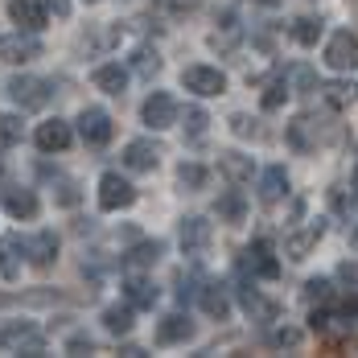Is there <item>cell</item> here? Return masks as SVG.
<instances>
[{"label": "cell", "instance_id": "4316f807", "mask_svg": "<svg viewBox=\"0 0 358 358\" xmlns=\"http://www.w3.org/2000/svg\"><path fill=\"white\" fill-rule=\"evenodd\" d=\"M292 37H296L301 45H317V37H322V21H317V17H296Z\"/></svg>", "mask_w": 358, "mask_h": 358}, {"label": "cell", "instance_id": "ab89813d", "mask_svg": "<svg viewBox=\"0 0 358 358\" xmlns=\"http://www.w3.org/2000/svg\"><path fill=\"white\" fill-rule=\"evenodd\" d=\"M355 189H358V173H355Z\"/></svg>", "mask_w": 358, "mask_h": 358}, {"label": "cell", "instance_id": "d590c367", "mask_svg": "<svg viewBox=\"0 0 358 358\" xmlns=\"http://www.w3.org/2000/svg\"><path fill=\"white\" fill-rule=\"evenodd\" d=\"M45 8H54L58 17H66V13H71V4H66V0H45Z\"/></svg>", "mask_w": 358, "mask_h": 358}, {"label": "cell", "instance_id": "d4e9b609", "mask_svg": "<svg viewBox=\"0 0 358 358\" xmlns=\"http://www.w3.org/2000/svg\"><path fill=\"white\" fill-rule=\"evenodd\" d=\"M157 255H161V243L152 239V243H136V248L128 251V272H141L148 264H157Z\"/></svg>", "mask_w": 358, "mask_h": 358}, {"label": "cell", "instance_id": "52a82bcc", "mask_svg": "<svg viewBox=\"0 0 358 358\" xmlns=\"http://www.w3.org/2000/svg\"><path fill=\"white\" fill-rule=\"evenodd\" d=\"M181 83H185V91H194V95H202V99L227 91V74L215 71V66H189V71L181 74Z\"/></svg>", "mask_w": 358, "mask_h": 358}, {"label": "cell", "instance_id": "836d02e7", "mask_svg": "<svg viewBox=\"0 0 358 358\" xmlns=\"http://www.w3.org/2000/svg\"><path fill=\"white\" fill-rule=\"evenodd\" d=\"M296 342H301V329H276V334H272V346H296Z\"/></svg>", "mask_w": 358, "mask_h": 358}, {"label": "cell", "instance_id": "8d00e7d4", "mask_svg": "<svg viewBox=\"0 0 358 358\" xmlns=\"http://www.w3.org/2000/svg\"><path fill=\"white\" fill-rule=\"evenodd\" d=\"M71 350H91V338H71Z\"/></svg>", "mask_w": 358, "mask_h": 358}, {"label": "cell", "instance_id": "7a4b0ae2", "mask_svg": "<svg viewBox=\"0 0 358 358\" xmlns=\"http://www.w3.org/2000/svg\"><path fill=\"white\" fill-rule=\"evenodd\" d=\"M8 95L17 99V108L37 111V108L50 103V83H45V78H34V74H17V78L8 83Z\"/></svg>", "mask_w": 358, "mask_h": 358}, {"label": "cell", "instance_id": "44dd1931", "mask_svg": "<svg viewBox=\"0 0 358 358\" xmlns=\"http://www.w3.org/2000/svg\"><path fill=\"white\" fill-rule=\"evenodd\" d=\"M95 87L108 91V95H124V87H128V71H124L120 62H108V66L95 71Z\"/></svg>", "mask_w": 358, "mask_h": 358}, {"label": "cell", "instance_id": "8992f818", "mask_svg": "<svg viewBox=\"0 0 358 358\" xmlns=\"http://www.w3.org/2000/svg\"><path fill=\"white\" fill-rule=\"evenodd\" d=\"M325 62H329L334 71H358V37L350 34V29L334 34L329 45H325Z\"/></svg>", "mask_w": 358, "mask_h": 358}, {"label": "cell", "instance_id": "4fadbf2b", "mask_svg": "<svg viewBox=\"0 0 358 358\" xmlns=\"http://www.w3.org/2000/svg\"><path fill=\"white\" fill-rule=\"evenodd\" d=\"M322 235H325V222H322V218H317V222H309L301 235H288V239H285L288 259H305L309 251L317 248V239H322Z\"/></svg>", "mask_w": 358, "mask_h": 358}, {"label": "cell", "instance_id": "74e56055", "mask_svg": "<svg viewBox=\"0 0 358 358\" xmlns=\"http://www.w3.org/2000/svg\"><path fill=\"white\" fill-rule=\"evenodd\" d=\"M342 276H346V280H350V285H358V268H350V264H346V268H342Z\"/></svg>", "mask_w": 358, "mask_h": 358}, {"label": "cell", "instance_id": "30bf717a", "mask_svg": "<svg viewBox=\"0 0 358 358\" xmlns=\"http://www.w3.org/2000/svg\"><path fill=\"white\" fill-rule=\"evenodd\" d=\"M206 243H210V222L198 218V215L185 218V222H181V251H185V255H202Z\"/></svg>", "mask_w": 358, "mask_h": 358}, {"label": "cell", "instance_id": "4dcf8cb0", "mask_svg": "<svg viewBox=\"0 0 358 358\" xmlns=\"http://www.w3.org/2000/svg\"><path fill=\"white\" fill-rule=\"evenodd\" d=\"M285 99H288V83H285V78H276V83H272V87L264 91V108L276 111L280 103H285Z\"/></svg>", "mask_w": 358, "mask_h": 358}, {"label": "cell", "instance_id": "ac0fdd59", "mask_svg": "<svg viewBox=\"0 0 358 358\" xmlns=\"http://www.w3.org/2000/svg\"><path fill=\"white\" fill-rule=\"evenodd\" d=\"M194 334V325H189V317H181V313H169L165 322L157 325V342L161 346H173V342H185Z\"/></svg>", "mask_w": 358, "mask_h": 358}, {"label": "cell", "instance_id": "e575fe53", "mask_svg": "<svg viewBox=\"0 0 358 358\" xmlns=\"http://www.w3.org/2000/svg\"><path fill=\"white\" fill-rule=\"evenodd\" d=\"M157 66H161V62H157V54H152V50H141V54H136V71H141V74H152Z\"/></svg>", "mask_w": 358, "mask_h": 358}, {"label": "cell", "instance_id": "ba28073f", "mask_svg": "<svg viewBox=\"0 0 358 358\" xmlns=\"http://www.w3.org/2000/svg\"><path fill=\"white\" fill-rule=\"evenodd\" d=\"M78 132H83V141L91 144V148H103V144L111 141V115L103 108H83Z\"/></svg>", "mask_w": 358, "mask_h": 358}, {"label": "cell", "instance_id": "484cf974", "mask_svg": "<svg viewBox=\"0 0 358 358\" xmlns=\"http://www.w3.org/2000/svg\"><path fill=\"white\" fill-rule=\"evenodd\" d=\"M103 325L111 334H128L132 329V305H108L103 309Z\"/></svg>", "mask_w": 358, "mask_h": 358}, {"label": "cell", "instance_id": "cb8c5ba5", "mask_svg": "<svg viewBox=\"0 0 358 358\" xmlns=\"http://www.w3.org/2000/svg\"><path fill=\"white\" fill-rule=\"evenodd\" d=\"M222 173L231 178V185H243L251 178V157H239V152H222Z\"/></svg>", "mask_w": 358, "mask_h": 358}, {"label": "cell", "instance_id": "ffe728a7", "mask_svg": "<svg viewBox=\"0 0 358 358\" xmlns=\"http://www.w3.org/2000/svg\"><path fill=\"white\" fill-rule=\"evenodd\" d=\"M4 210L13 218H34L37 215L34 189H4Z\"/></svg>", "mask_w": 358, "mask_h": 358}, {"label": "cell", "instance_id": "9a60e30c", "mask_svg": "<svg viewBox=\"0 0 358 358\" xmlns=\"http://www.w3.org/2000/svg\"><path fill=\"white\" fill-rule=\"evenodd\" d=\"M198 301H202V309H206L215 322H227V317H231V296H227L222 285H206L198 292Z\"/></svg>", "mask_w": 358, "mask_h": 358}, {"label": "cell", "instance_id": "5bb4252c", "mask_svg": "<svg viewBox=\"0 0 358 358\" xmlns=\"http://www.w3.org/2000/svg\"><path fill=\"white\" fill-rule=\"evenodd\" d=\"M21 251H25L21 235H4L0 239V276L4 280H17L21 276Z\"/></svg>", "mask_w": 358, "mask_h": 358}, {"label": "cell", "instance_id": "e0dca14e", "mask_svg": "<svg viewBox=\"0 0 358 358\" xmlns=\"http://www.w3.org/2000/svg\"><path fill=\"white\" fill-rule=\"evenodd\" d=\"M322 95H325V103H329V108H350V103H355L358 99V83H350V78H334V83H325L322 87Z\"/></svg>", "mask_w": 358, "mask_h": 358}, {"label": "cell", "instance_id": "d6986e66", "mask_svg": "<svg viewBox=\"0 0 358 358\" xmlns=\"http://www.w3.org/2000/svg\"><path fill=\"white\" fill-rule=\"evenodd\" d=\"M288 194V173L280 165H272V169H264V181H259V198L272 206V202H280Z\"/></svg>", "mask_w": 358, "mask_h": 358}, {"label": "cell", "instance_id": "f546056e", "mask_svg": "<svg viewBox=\"0 0 358 358\" xmlns=\"http://www.w3.org/2000/svg\"><path fill=\"white\" fill-rule=\"evenodd\" d=\"M178 181L185 185V189H202V185H206V169H202V165H181Z\"/></svg>", "mask_w": 358, "mask_h": 358}, {"label": "cell", "instance_id": "9c48e42d", "mask_svg": "<svg viewBox=\"0 0 358 358\" xmlns=\"http://www.w3.org/2000/svg\"><path fill=\"white\" fill-rule=\"evenodd\" d=\"M34 141L41 152H62L66 144H71V124L66 120H45V124H37Z\"/></svg>", "mask_w": 358, "mask_h": 358}, {"label": "cell", "instance_id": "5b68a950", "mask_svg": "<svg viewBox=\"0 0 358 358\" xmlns=\"http://www.w3.org/2000/svg\"><path fill=\"white\" fill-rule=\"evenodd\" d=\"M132 202H136L132 181H124L120 173H103V178H99V206H103V210H128Z\"/></svg>", "mask_w": 358, "mask_h": 358}, {"label": "cell", "instance_id": "603a6c76", "mask_svg": "<svg viewBox=\"0 0 358 358\" xmlns=\"http://www.w3.org/2000/svg\"><path fill=\"white\" fill-rule=\"evenodd\" d=\"M243 215H248V198H243L239 189H227V194L218 198V218H222V222H243Z\"/></svg>", "mask_w": 358, "mask_h": 358}, {"label": "cell", "instance_id": "f35d334b", "mask_svg": "<svg viewBox=\"0 0 358 358\" xmlns=\"http://www.w3.org/2000/svg\"><path fill=\"white\" fill-rule=\"evenodd\" d=\"M350 243H355V251H358V231H355V235H350Z\"/></svg>", "mask_w": 358, "mask_h": 358}, {"label": "cell", "instance_id": "6da1fadb", "mask_svg": "<svg viewBox=\"0 0 358 358\" xmlns=\"http://www.w3.org/2000/svg\"><path fill=\"white\" fill-rule=\"evenodd\" d=\"M239 268L251 272V276H259V280H276V276H280V259L272 255V243H268V239H255L251 248H243Z\"/></svg>", "mask_w": 358, "mask_h": 358}, {"label": "cell", "instance_id": "83f0119b", "mask_svg": "<svg viewBox=\"0 0 358 358\" xmlns=\"http://www.w3.org/2000/svg\"><path fill=\"white\" fill-rule=\"evenodd\" d=\"M239 301H243V309H248V313H255V317H276V309H272V305H268L255 288H248V285L239 288Z\"/></svg>", "mask_w": 358, "mask_h": 358}, {"label": "cell", "instance_id": "277c9868", "mask_svg": "<svg viewBox=\"0 0 358 358\" xmlns=\"http://www.w3.org/2000/svg\"><path fill=\"white\" fill-rule=\"evenodd\" d=\"M144 124L152 128V132H165V128H173V120H178V99L173 95H165V91H152L148 99H144Z\"/></svg>", "mask_w": 358, "mask_h": 358}, {"label": "cell", "instance_id": "7402d4cb", "mask_svg": "<svg viewBox=\"0 0 358 358\" xmlns=\"http://www.w3.org/2000/svg\"><path fill=\"white\" fill-rule=\"evenodd\" d=\"M124 292H128V305H136V309H152V301H157V288L148 285L144 276H128V285H124Z\"/></svg>", "mask_w": 358, "mask_h": 358}, {"label": "cell", "instance_id": "f1b7e54d", "mask_svg": "<svg viewBox=\"0 0 358 358\" xmlns=\"http://www.w3.org/2000/svg\"><path fill=\"white\" fill-rule=\"evenodd\" d=\"M0 141H4V144H17V141H21V115L0 111Z\"/></svg>", "mask_w": 358, "mask_h": 358}, {"label": "cell", "instance_id": "1f68e13d", "mask_svg": "<svg viewBox=\"0 0 358 358\" xmlns=\"http://www.w3.org/2000/svg\"><path fill=\"white\" fill-rule=\"evenodd\" d=\"M206 124H210V120H206V111H202V108H189V111H185V132H189L194 141L206 132Z\"/></svg>", "mask_w": 358, "mask_h": 358}, {"label": "cell", "instance_id": "3957f363", "mask_svg": "<svg viewBox=\"0 0 358 358\" xmlns=\"http://www.w3.org/2000/svg\"><path fill=\"white\" fill-rule=\"evenodd\" d=\"M34 58H41V41H37L29 29H25V34L0 37V62H8V66H25V62H34Z\"/></svg>", "mask_w": 358, "mask_h": 358}, {"label": "cell", "instance_id": "7c38bea8", "mask_svg": "<svg viewBox=\"0 0 358 358\" xmlns=\"http://www.w3.org/2000/svg\"><path fill=\"white\" fill-rule=\"evenodd\" d=\"M157 157H161V148L152 141H132L124 148V165L132 169V173H148V169H157Z\"/></svg>", "mask_w": 358, "mask_h": 358}, {"label": "cell", "instance_id": "8fae6325", "mask_svg": "<svg viewBox=\"0 0 358 358\" xmlns=\"http://www.w3.org/2000/svg\"><path fill=\"white\" fill-rule=\"evenodd\" d=\"M8 17L21 29H29V34H41L45 29V4H37V0H13L8 4Z\"/></svg>", "mask_w": 358, "mask_h": 358}, {"label": "cell", "instance_id": "d6a6232c", "mask_svg": "<svg viewBox=\"0 0 358 358\" xmlns=\"http://www.w3.org/2000/svg\"><path fill=\"white\" fill-rule=\"evenodd\" d=\"M329 296H334V285H329V280H309V285H305V301H317V305H325Z\"/></svg>", "mask_w": 358, "mask_h": 358}, {"label": "cell", "instance_id": "2e32d148", "mask_svg": "<svg viewBox=\"0 0 358 358\" xmlns=\"http://www.w3.org/2000/svg\"><path fill=\"white\" fill-rule=\"evenodd\" d=\"M25 251H29V259H34L37 268H50L54 255H58V235H54V231H41V235H34V239L25 243Z\"/></svg>", "mask_w": 358, "mask_h": 358}]
</instances>
